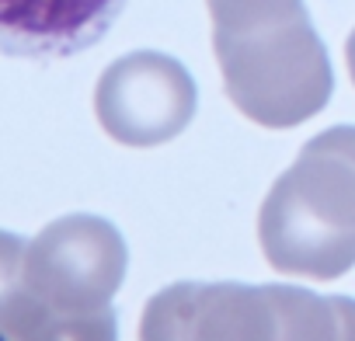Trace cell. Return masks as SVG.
<instances>
[{"mask_svg":"<svg viewBox=\"0 0 355 341\" xmlns=\"http://www.w3.org/2000/svg\"><path fill=\"white\" fill-rule=\"evenodd\" d=\"M216 56L234 101L261 122H296L331 91V70L300 0H209Z\"/></svg>","mask_w":355,"mask_h":341,"instance_id":"obj_1","label":"cell"},{"mask_svg":"<svg viewBox=\"0 0 355 341\" xmlns=\"http://www.w3.org/2000/svg\"><path fill=\"white\" fill-rule=\"evenodd\" d=\"M98 119L122 143H160L182 132L196 112V84L185 67L160 53H132L98 84Z\"/></svg>","mask_w":355,"mask_h":341,"instance_id":"obj_2","label":"cell"},{"mask_svg":"<svg viewBox=\"0 0 355 341\" xmlns=\"http://www.w3.org/2000/svg\"><path fill=\"white\" fill-rule=\"evenodd\" d=\"M129 0H0V56L53 63L98 46Z\"/></svg>","mask_w":355,"mask_h":341,"instance_id":"obj_3","label":"cell"},{"mask_svg":"<svg viewBox=\"0 0 355 341\" xmlns=\"http://www.w3.org/2000/svg\"><path fill=\"white\" fill-rule=\"evenodd\" d=\"M348 67H352V77H355V32L348 39Z\"/></svg>","mask_w":355,"mask_h":341,"instance_id":"obj_4","label":"cell"},{"mask_svg":"<svg viewBox=\"0 0 355 341\" xmlns=\"http://www.w3.org/2000/svg\"><path fill=\"white\" fill-rule=\"evenodd\" d=\"M0 341H8V338H4V334H0Z\"/></svg>","mask_w":355,"mask_h":341,"instance_id":"obj_5","label":"cell"}]
</instances>
